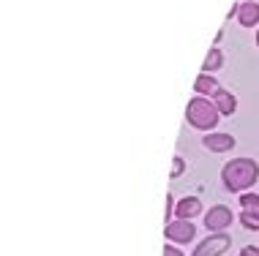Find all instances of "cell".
<instances>
[{"label": "cell", "mask_w": 259, "mask_h": 256, "mask_svg": "<svg viewBox=\"0 0 259 256\" xmlns=\"http://www.w3.org/2000/svg\"><path fill=\"white\" fill-rule=\"evenodd\" d=\"M256 177H259V167L251 158H235L221 169V180L229 191H246L256 183Z\"/></svg>", "instance_id": "cell-1"}, {"label": "cell", "mask_w": 259, "mask_h": 256, "mask_svg": "<svg viewBox=\"0 0 259 256\" xmlns=\"http://www.w3.org/2000/svg\"><path fill=\"white\" fill-rule=\"evenodd\" d=\"M186 115H188V123H191L194 128L210 131V128L215 126V120H219L221 112L215 109L213 101H207V98H191V101H188Z\"/></svg>", "instance_id": "cell-2"}, {"label": "cell", "mask_w": 259, "mask_h": 256, "mask_svg": "<svg viewBox=\"0 0 259 256\" xmlns=\"http://www.w3.org/2000/svg\"><path fill=\"white\" fill-rule=\"evenodd\" d=\"M229 224H232V210H229V207L215 204V207H210V210L205 213V226H207V232H224Z\"/></svg>", "instance_id": "cell-3"}, {"label": "cell", "mask_w": 259, "mask_h": 256, "mask_svg": "<svg viewBox=\"0 0 259 256\" xmlns=\"http://www.w3.org/2000/svg\"><path fill=\"white\" fill-rule=\"evenodd\" d=\"M194 234H197V229H194L191 221L178 218V221H169V224H166V237L175 240V243H188V240H194Z\"/></svg>", "instance_id": "cell-4"}, {"label": "cell", "mask_w": 259, "mask_h": 256, "mask_svg": "<svg viewBox=\"0 0 259 256\" xmlns=\"http://www.w3.org/2000/svg\"><path fill=\"white\" fill-rule=\"evenodd\" d=\"M227 248H229V234L215 232V234H210L197 251H194V256H219L221 251H227Z\"/></svg>", "instance_id": "cell-5"}, {"label": "cell", "mask_w": 259, "mask_h": 256, "mask_svg": "<svg viewBox=\"0 0 259 256\" xmlns=\"http://www.w3.org/2000/svg\"><path fill=\"white\" fill-rule=\"evenodd\" d=\"M202 213V202L197 196H186V199H180L178 207H175V216L178 218H183V221H191L194 216H199Z\"/></svg>", "instance_id": "cell-6"}, {"label": "cell", "mask_w": 259, "mask_h": 256, "mask_svg": "<svg viewBox=\"0 0 259 256\" xmlns=\"http://www.w3.org/2000/svg\"><path fill=\"white\" fill-rule=\"evenodd\" d=\"M202 144H205L207 150H213V153H224V150H232L235 147V139L229 134H207Z\"/></svg>", "instance_id": "cell-7"}, {"label": "cell", "mask_w": 259, "mask_h": 256, "mask_svg": "<svg viewBox=\"0 0 259 256\" xmlns=\"http://www.w3.org/2000/svg\"><path fill=\"white\" fill-rule=\"evenodd\" d=\"M213 104H215V109H219L221 115H232L235 109H237L235 95H232V93H227V90H219V93L213 95Z\"/></svg>", "instance_id": "cell-8"}, {"label": "cell", "mask_w": 259, "mask_h": 256, "mask_svg": "<svg viewBox=\"0 0 259 256\" xmlns=\"http://www.w3.org/2000/svg\"><path fill=\"white\" fill-rule=\"evenodd\" d=\"M194 90H197V93H207V95H215V93H219V90H221V85H219V82H215L213 77H207V74L202 71L199 77H197V82H194Z\"/></svg>", "instance_id": "cell-9"}, {"label": "cell", "mask_w": 259, "mask_h": 256, "mask_svg": "<svg viewBox=\"0 0 259 256\" xmlns=\"http://www.w3.org/2000/svg\"><path fill=\"white\" fill-rule=\"evenodd\" d=\"M237 17H240V25H246V27L256 25L259 22V6L256 3H243L240 11H237Z\"/></svg>", "instance_id": "cell-10"}, {"label": "cell", "mask_w": 259, "mask_h": 256, "mask_svg": "<svg viewBox=\"0 0 259 256\" xmlns=\"http://www.w3.org/2000/svg\"><path fill=\"white\" fill-rule=\"evenodd\" d=\"M240 224L246 226V229H259V207H243Z\"/></svg>", "instance_id": "cell-11"}, {"label": "cell", "mask_w": 259, "mask_h": 256, "mask_svg": "<svg viewBox=\"0 0 259 256\" xmlns=\"http://www.w3.org/2000/svg\"><path fill=\"white\" fill-rule=\"evenodd\" d=\"M221 63H224V55L219 49H210L207 52V60H205V66H202V68H205V74H207V71H215Z\"/></svg>", "instance_id": "cell-12"}, {"label": "cell", "mask_w": 259, "mask_h": 256, "mask_svg": "<svg viewBox=\"0 0 259 256\" xmlns=\"http://www.w3.org/2000/svg\"><path fill=\"white\" fill-rule=\"evenodd\" d=\"M240 207H259V193H243Z\"/></svg>", "instance_id": "cell-13"}, {"label": "cell", "mask_w": 259, "mask_h": 256, "mask_svg": "<svg viewBox=\"0 0 259 256\" xmlns=\"http://www.w3.org/2000/svg\"><path fill=\"white\" fill-rule=\"evenodd\" d=\"M183 175V158H175V164H172V177H180Z\"/></svg>", "instance_id": "cell-14"}, {"label": "cell", "mask_w": 259, "mask_h": 256, "mask_svg": "<svg viewBox=\"0 0 259 256\" xmlns=\"http://www.w3.org/2000/svg\"><path fill=\"white\" fill-rule=\"evenodd\" d=\"M240 256H259V248H254V245H246L240 251Z\"/></svg>", "instance_id": "cell-15"}, {"label": "cell", "mask_w": 259, "mask_h": 256, "mask_svg": "<svg viewBox=\"0 0 259 256\" xmlns=\"http://www.w3.org/2000/svg\"><path fill=\"white\" fill-rule=\"evenodd\" d=\"M175 213V202H172V196H166V224H169V216Z\"/></svg>", "instance_id": "cell-16"}, {"label": "cell", "mask_w": 259, "mask_h": 256, "mask_svg": "<svg viewBox=\"0 0 259 256\" xmlns=\"http://www.w3.org/2000/svg\"><path fill=\"white\" fill-rule=\"evenodd\" d=\"M164 256H183L178 248H164Z\"/></svg>", "instance_id": "cell-17"}, {"label": "cell", "mask_w": 259, "mask_h": 256, "mask_svg": "<svg viewBox=\"0 0 259 256\" xmlns=\"http://www.w3.org/2000/svg\"><path fill=\"white\" fill-rule=\"evenodd\" d=\"M256 44H259V33H256Z\"/></svg>", "instance_id": "cell-18"}, {"label": "cell", "mask_w": 259, "mask_h": 256, "mask_svg": "<svg viewBox=\"0 0 259 256\" xmlns=\"http://www.w3.org/2000/svg\"><path fill=\"white\" fill-rule=\"evenodd\" d=\"M246 3H254V0H246Z\"/></svg>", "instance_id": "cell-19"}]
</instances>
